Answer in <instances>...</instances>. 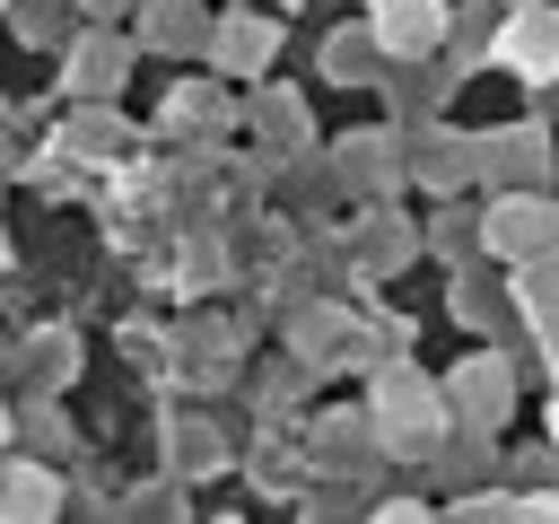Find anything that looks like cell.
<instances>
[{
    "mask_svg": "<svg viewBox=\"0 0 559 524\" xmlns=\"http://www.w3.org/2000/svg\"><path fill=\"white\" fill-rule=\"evenodd\" d=\"M61 140H70L79 157H114V148H122V122H114V114H87V122H79V131H61Z\"/></svg>",
    "mask_w": 559,
    "mask_h": 524,
    "instance_id": "cell-14",
    "label": "cell"
},
{
    "mask_svg": "<svg viewBox=\"0 0 559 524\" xmlns=\"http://www.w3.org/2000/svg\"><path fill=\"white\" fill-rule=\"evenodd\" d=\"M358 524H437L419 498H384V507H358Z\"/></svg>",
    "mask_w": 559,
    "mask_h": 524,
    "instance_id": "cell-17",
    "label": "cell"
},
{
    "mask_svg": "<svg viewBox=\"0 0 559 524\" xmlns=\"http://www.w3.org/2000/svg\"><path fill=\"white\" fill-rule=\"evenodd\" d=\"M550 445H559V393H550Z\"/></svg>",
    "mask_w": 559,
    "mask_h": 524,
    "instance_id": "cell-20",
    "label": "cell"
},
{
    "mask_svg": "<svg viewBox=\"0 0 559 524\" xmlns=\"http://www.w3.org/2000/svg\"><path fill=\"white\" fill-rule=\"evenodd\" d=\"M480 236H489V253L533 262V253H550V245H559V210H550L542 192H507V201L480 218Z\"/></svg>",
    "mask_w": 559,
    "mask_h": 524,
    "instance_id": "cell-3",
    "label": "cell"
},
{
    "mask_svg": "<svg viewBox=\"0 0 559 524\" xmlns=\"http://www.w3.org/2000/svg\"><path fill=\"white\" fill-rule=\"evenodd\" d=\"M507 297H515V314L542 332V323L559 314V253H533V262H524V279H515Z\"/></svg>",
    "mask_w": 559,
    "mask_h": 524,
    "instance_id": "cell-7",
    "label": "cell"
},
{
    "mask_svg": "<svg viewBox=\"0 0 559 524\" xmlns=\"http://www.w3.org/2000/svg\"><path fill=\"white\" fill-rule=\"evenodd\" d=\"M114 79H122V44H105V35H96V44H79V87H96V96H105Z\"/></svg>",
    "mask_w": 559,
    "mask_h": 524,
    "instance_id": "cell-12",
    "label": "cell"
},
{
    "mask_svg": "<svg viewBox=\"0 0 559 524\" xmlns=\"http://www.w3.org/2000/svg\"><path fill=\"white\" fill-rule=\"evenodd\" d=\"M297 507H306V524H358V489H341V480L297 489Z\"/></svg>",
    "mask_w": 559,
    "mask_h": 524,
    "instance_id": "cell-10",
    "label": "cell"
},
{
    "mask_svg": "<svg viewBox=\"0 0 559 524\" xmlns=\"http://www.w3.org/2000/svg\"><path fill=\"white\" fill-rule=\"evenodd\" d=\"M262 52H271V17H227V26L210 35V61H218V70H253Z\"/></svg>",
    "mask_w": 559,
    "mask_h": 524,
    "instance_id": "cell-8",
    "label": "cell"
},
{
    "mask_svg": "<svg viewBox=\"0 0 559 524\" xmlns=\"http://www.w3.org/2000/svg\"><path fill=\"white\" fill-rule=\"evenodd\" d=\"M0 437H9V402H0Z\"/></svg>",
    "mask_w": 559,
    "mask_h": 524,
    "instance_id": "cell-21",
    "label": "cell"
},
{
    "mask_svg": "<svg viewBox=\"0 0 559 524\" xmlns=\"http://www.w3.org/2000/svg\"><path fill=\"white\" fill-rule=\"evenodd\" d=\"M61 515V480L44 463H0V524H52Z\"/></svg>",
    "mask_w": 559,
    "mask_h": 524,
    "instance_id": "cell-6",
    "label": "cell"
},
{
    "mask_svg": "<svg viewBox=\"0 0 559 524\" xmlns=\"http://www.w3.org/2000/svg\"><path fill=\"white\" fill-rule=\"evenodd\" d=\"M402 245H411L402 218H376V227H367V262H402Z\"/></svg>",
    "mask_w": 559,
    "mask_h": 524,
    "instance_id": "cell-18",
    "label": "cell"
},
{
    "mask_svg": "<svg viewBox=\"0 0 559 524\" xmlns=\"http://www.w3.org/2000/svg\"><path fill=\"white\" fill-rule=\"evenodd\" d=\"M542 358H550V376H559V314L542 323Z\"/></svg>",
    "mask_w": 559,
    "mask_h": 524,
    "instance_id": "cell-19",
    "label": "cell"
},
{
    "mask_svg": "<svg viewBox=\"0 0 559 524\" xmlns=\"http://www.w3.org/2000/svg\"><path fill=\"white\" fill-rule=\"evenodd\" d=\"M367 35H376V52L419 61V52H437L454 26H445V0H376V9H367Z\"/></svg>",
    "mask_w": 559,
    "mask_h": 524,
    "instance_id": "cell-4",
    "label": "cell"
},
{
    "mask_svg": "<svg viewBox=\"0 0 559 524\" xmlns=\"http://www.w3.org/2000/svg\"><path fill=\"white\" fill-rule=\"evenodd\" d=\"M445 428H454V410H445V393L419 376V367H402V358H384V376H376V402H367V437L393 454V463H428L437 445H445Z\"/></svg>",
    "mask_w": 559,
    "mask_h": 524,
    "instance_id": "cell-1",
    "label": "cell"
},
{
    "mask_svg": "<svg viewBox=\"0 0 559 524\" xmlns=\"http://www.w3.org/2000/svg\"><path fill=\"white\" fill-rule=\"evenodd\" d=\"M323 79L367 87V79H376V35H367V26H358V35H332V44H323Z\"/></svg>",
    "mask_w": 559,
    "mask_h": 524,
    "instance_id": "cell-9",
    "label": "cell"
},
{
    "mask_svg": "<svg viewBox=\"0 0 559 524\" xmlns=\"http://www.w3.org/2000/svg\"><path fill=\"white\" fill-rule=\"evenodd\" d=\"M437 393H445V410H454L463 428H498V419L515 410V367H507L498 349H472Z\"/></svg>",
    "mask_w": 559,
    "mask_h": 524,
    "instance_id": "cell-2",
    "label": "cell"
},
{
    "mask_svg": "<svg viewBox=\"0 0 559 524\" xmlns=\"http://www.w3.org/2000/svg\"><path fill=\"white\" fill-rule=\"evenodd\" d=\"M489 52L515 70V79H559V9H515L498 35H489Z\"/></svg>",
    "mask_w": 559,
    "mask_h": 524,
    "instance_id": "cell-5",
    "label": "cell"
},
{
    "mask_svg": "<svg viewBox=\"0 0 559 524\" xmlns=\"http://www.w3.org/2000/svg\"><path fill=\"white\" fill-rule=\"evenodd\" d=\"M218 524H227V515H218Z\"/></svg>",
    "mask_w": 559,
    "mask_h": 524,
    "instance_id": "cell-23",
    "label": "cell"
},
{
    "mask_svg": "<svg viewBox=\"0 0 559 524\" xmlns=\"http://www.w3.org/2000/svg\"><path fill=\"white\" fill-rule=\"evenodd\" d=\"M498 524H559V489H498Z\"/></svg>",
    "mask_w": 559,
    "mask_h": 524,
    "instance_id": "cell-11",
    "label": "cell"
},
{
    "mask_svg": "<svg viewBox=\"0 0 559 524\" xmlns=\"http://www.w3.org/2000/svg\"><path fill=\"white\" fill-rule=\"evenodd\" d=\"M218 463H227V445L210 428H175V472H218Z\"/></svg>",
    "mask_w": 559,
    "mask_h": 524,
    "instance_id": "cell-13",
    "label": "cell"
},
{
    "mask_svg": "<svg viewBox=\"0 0 559 524\" xmlns=\"http://www.w3.org/2000/svg\"><path fill=\"white\" fill-rule=\"evenodd\" d=\"M96 9H122V0H96Z\"/></svg>",
    "mask_w": 559,
    "mask_h": 524,
    "instance_id": "cell-22",
    "label": "cell"
},
{
    "mask_svg": "<svg viewBox=\"0 0 559 524\" xmlns=\"http://www.w3.org/2000/svg\"><path fill=\"white\" fill-rule=\"evenodd\" d=\"M437 524H498V489H463L454 515H437Z\"/></svg>",
    "mask_w": 559,
    "mask_h": 524,
    "instance_id": "cell-16",
    "label": "cell"
},
{
    "mask_svg": "<svg viewBox=\"0 0 559 524\" xmlns=\"http://www.w3.org/2000/svg\"><path fill=\"white\" fill-rule=\"evenodd\" d=\"M489 314H498V297L480 288V271H463L454 279V323H489Z\"/></svg>",
    "mask_w": 559,
    "mask_h": 524,
    "instance_id": "cell-15",
    "label": "cell"
}]
</instances>
